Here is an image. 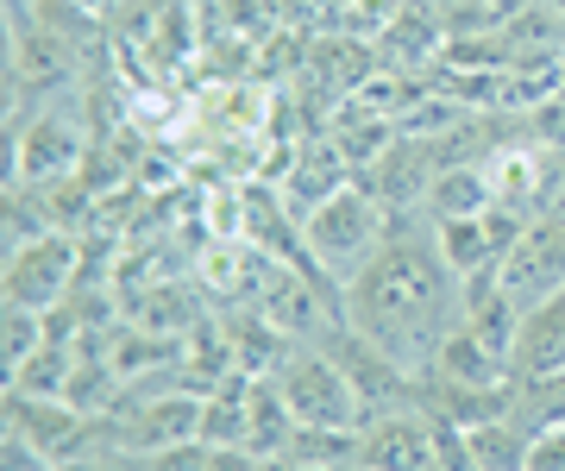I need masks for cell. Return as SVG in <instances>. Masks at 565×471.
<instances>
[{"label":"cell","instance_id":"ac0fdd59","mask_svg":"<svg viewBox=\"0 0 565 471\" xmlns=\"http://www.w3.org/2000/svg\"><path fill=\"white\" fill-rule=\"evenodd\" d=\"M515 415H522L534 433H541V428H559V421H565V371L515 384Z\"/></svg>","mask_w":565,"mask_h":471},{"label":"cell","instance_id":"2e32d148","mask_svg":"<svg viewBox=\"0 0 565 471\" xmlns=\"http://www.w3.org/2000/svg\"><path fill=\"white\" fill-rule=\"evenodd\" d=\"M289 459H302L308 471H345V465H359V428H296Z\"/></svg>","mask_w":565,"mask_h":471},{"label":"cell","instance_id":"5bb4252c","mask_svg":"<svg viewBox=\"0 0 565 471\" xmlns=\"http://www.w3.org/2000/svg\"><path fill=\"white\" fill-rule=\"evenodd\" d=\"M340 189H345V151H333V144L302 151L296 170H289V207H296V221H308V214H315L327 195H340Z\"/></svg>","mask_w":565,"mask_h":471},{"label":"cell","instance_id":"3957f363","mask_svg":"<svg viewBox=\"0 0 565 471\" xmlns=\"http://www.w3.org/2000/svg\"><path fill=\"white\" fill-rule=\"evenodd\" d=\"M270 384L282 389V403H289V415L302 428H364L359 389L345 384V371L333 365L327 346H296L270 371Z\"/></svg>","mask_w":565,"mask_h":471},{"label":"cell","instance_id":"e0dca14e","mask_svg":"<svg viewBox=\"0 0 565 471\" xmlns=\"http://www.w3.org/2000/svg\"><path fill=\"white\" fill-rule=\"evenodd\" d=\"M51 340V314H39V308H20L7 302V321H0V358H7V377L32 358V352Z\"/></svg>","mask_w":565,"mask_h":471},{"label":"cell","instance_id":"7402d4cb","mask_svg":"<svg viewBox=\"0 0 565 471\" xmlns=\"http://www.w3.org/2000/svg\"><path fill=\"white\" fill-rule=\"evenodd\" d=\"M345 471H364V465H345Z\"/></svg>","mask_w":565,"mask_h":471},{"label":"cell","instance_id":"ffe728a7","mask_svg":"<svg viewBox=\"0 0 565 471\" xmlns=\"http://www.w3.org/2000/svg\"><path fill=\"white\" fill-rule=\"evenodd\" d=\"M527 471H565V421H559V428H541V433H534Z\"/></svg>","mask_w":565,"mask_h":471},{"label":"cell","instance_id":"7a4b0ae2","mask_svg":"<svg viewBox=\"0 0 565 471\" xmlns=\"http://www.w3.org/2000/svg\"><path fill=\"white\" fill-rule=\"evenodd\" d=\"M390 233H396V214H390L364 183H345L340 195H327V202L302 221V246H308V258L345 289L390 246Z\"/></svg>","mask_w":565,"mask_h":471},{"label":"cell","instance_id":"5b68a950","mask_svg":"<svg viewBox=\"0 0 565 471\" xmlns=\"http://www.w3.org/2000/svg\"><path fill=\"white\" fill-rule=\"evenodd\" d=\"M497 277L522 308L546 302L553 289H565V214H534L522 226V239L497 258Z\"/></svg>","mask_w":565,"mask_h":471},{"label":"cell","instance_id":"6da1fadb","mask_svg":"<svg viewBox=\"0 0 565 471\" xmlns=\"http://www.w3.org/2000/svg\"><path fill=\"white\" fill-rule=\"evenodd\" d=\"M465 277L440 258L434 226H415V214H396L390 246L345 283V328H359L371 346H384L396 365L422 377L446 333L459 328Z\"/></svg>","mask_w":565,"mask_h":471},{"label":"cell","instance_id":"4fadbf2b","mask_svg":"<svg viewBox=\"0 0 565 471\" xmlns=\"http://www.w3.org/2000/svg\"><path fill=\"white\" fill-rule=\"evenodd\" d=\"M465 440H471L478 471H527V452H534V428H527L515 409L490 415V421H478V428H465Z\"/></svg>","mask_w":565,"mask_h":471},{"label":"cell","instance_id":"52a82bcc","mask_svg":"<svg viewBox=\"0 0 565 471\" xmlns=\"http://www.w3.org/2000/svg\"><path fill=\"white\" fill-rule=\"evenodd\" d=\"M7 433L32 440L51 465H63V459L88 452L95 421H88V409H76L70 396H20V389H13V396H7Z\"/></svg>","mask_w":565,"mask_h":471},{"label":"cell","instance_id":"9a60e30c","mask_svg":"<svg viewBox=\"0 0 565 471\" xmlns=\"http://www.w3.org/2000/svg\"><path fill=\"white\" fill-rule=\"evenodd\" d=\"M7 384L20 389V396H70V384H76V352L57 346V340H44Z\"/></svg>","mask_w":565,"mask_h":471},{"label":"cell","instance_id":"8fae6325","mask_svg":"<svg viewBox=\"0 0 565 471\" xmlns=\"http://www.w3.org/2000/svg\"><path fill=\"white\" fill-rule=\"evenodd\" d=\"M427 371H434V377H452V384H515V377H509V358H503V352H490L478 333L465 328V321L446 333V346L434 352V365H427ZM427 371H422V377H427Z\"/></svg>","mask_w":565,"mask_h":471},{"label":"cell","instance_id":"7c38bea8","mask_svg":"<svg viewBox=\"0 0 565 471\" xmlns=\"http://www.w3.org/2000/svg\"><path fill=\"white\" fill-rule=\"evenodd\" d=\"M490 207H497V189H490L484 164H446L427 189V221H471Z\"/></svg>","mask_w":565,"mask_h":471},{"label":"cell","instance_id":"30bf717a","mask_svg":"<svg viewBox=\"0 0 565 471\" xmlns=\"http://www.w3.org/2000/svg\"><path fill=\"white\" fill-rule=\"evenodd\" d=\"M177 440H202V403H195V396L139 403V409L114 428V447H126V452H158V447H177Z\"/></svg>","mask_w":565,"mask_h":471},{"label":"cell","instance_id":"44dd1931","mask_svg":"<svg viewBox=\"0 0 565 471\" xmlns=\"http://www.w3.org/2000/svg\"><path fill=\"white\" fill-rule=\"evenodd\" d=\"M527 7H565V0H527Z\"/></svg>","mask_w":565,"mask_h":471},{"label":"cell","instance_id":"d6986e66","mask_svg":"<svg viewBox=\"0 0 565 471\" xmlns=\"http://www.w3.org/2000/svg\"><path fill=\"white\" fill-rule=\"evenodd\" d=\"M522 139L534 144V151H565V95H559V88H553V95H541V101L527 107Z\"/></svg>","mask_w":565,"mask_h":471},{"label":"cell","instance_id":"9c48e42d","mask_svg":"<svg viewBox=\"0 0 565 471\" xmlns=\"http://www.w3.org/2000/svg\"><path fill=\"white\" fill-rule=\"evenodd\" d=\"M509 371H515V384H527V377H553V371H565V289H553L546 302L522 308V333H515V352H509Z\"/></svg>","mask_w":565,"mask_h":471},{"label":"cell","instance_id":"ba28073f","mask_svg":"<svg viewBox=\"0 0 565 471\" xmlns=\"http://www.w3.org/2000/svg\"><path fill=\"white\" fill-rule=\"evenodd\" d=\"M359 465L364 471H434V415L422 403L371 415L359 428Z\"/></svg>","mask_w":565,"mask_h":471},{"label":"cell","instance_id":"277c9868","mask_svg":"<svg viewBox=\"0 0 565 471\" xmlns=\"http://www.w3.org/2000/svg\"><path fill=\"white\" fill-rule=\"evenodd\" d=\"M82 151H88V139H82L70 107H57V101L32 107L25 120H13V183L20 189L70 183L82 170Z\"/></svg>","mask_w":565,"mask_h":471},{"label":"cell","instance_id":"8992f818","mask_svg":"<svg viewBox=\"0 0 565 471\" xmlns=\"http://www.w3.org/2000/svg\"><path fill=\"white\" fill-rule=\"evenodd\" d=\"M7 302L20 308H39V314H51V308L70 296V283H76V239L70 233H44V239H32L25 251H7Z\"/></svg>","mask_w":565,"mask_h":471}]
</instances>
